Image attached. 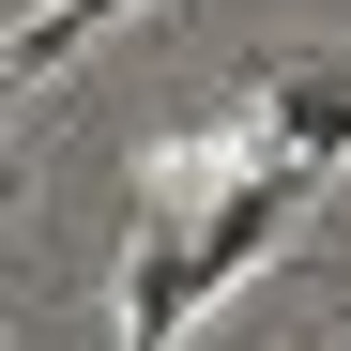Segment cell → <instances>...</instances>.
Instances as JSON below:
<instances>
[{
	"label": "cell",
	"instance_id": "obj_2",
	"mask_svg": "<svg viewBox=\"0 0 351 351\" xmlns=\"http://www.w3.org/2000/svg\"><path fill=\"white\" fill-rule=\"evenodd\" d=\"M123 16H138V0H46V16H16V46H0V107H16L31 77H62L77 46H92V31H123Z\"/></svg>",
	"mask_w": 351,
	"mask_h": 351
},
{
	"label": "cell",
	"instance_id": "obj_1",
	"mask_svg": "<svg viewBox=\"0 0 351 351\" xmlns=\"http://www.w3.org/2000/svg\"><path fill=\"white\" fill-rule=\"evenodd\" d=\"M260 153L336 168V153H351V62H290V77H260Z\"/></svg>",
	"mask_w": 351,
	"mask_h": 351
},
{
	"label": "cell",
	"instance_id": "obj_3",
	"mask_svg": "<svg viewBox=\"0 0 351 351\" xmlns=\"http://www.w3.org/2000/svg\"><path fill=\"white\" fill-rule=\"evenodd\" d=\"M0 31H16V16H0Z\"/></svg>",
	"mask_w": 351,
	"mask_h": 351
}]
</instances>
